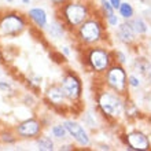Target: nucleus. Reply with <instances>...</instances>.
Here are the masks:
<instances>
[{"label": "nucleus", "mask_w": 151, "mask_h": 151, "mask_svg": "<svg viewBox=\"0 0 151 151\" xmlns=\"http://www.w3.org/2000/svg\"><path fill=\"white\" fill-rule=\"evenodd\" d=\"M73 33H74L76 43L78 44L80 48L104 44L109 35L106 22L99 12L98 15L89 17L84 24H81L76 30H73Z\"/></svg>", "instance_id": "1"}, {"label": "nucleus", "mask_w": 151, "mask_h": 151, "mask_svg": "<svg viewBox=\"0 0 151 151\" xmlns=\"http://www.w3.org/2000/svg\"><path fill=\"white\" fill-rule=\"evenodd\" d=\"M56 17H59L63 21V24L68 26L69 32H73L84 24L89 17L93 15V7L91 1L85 0H68L60 7L55 8Z\"/></svg>", "instance_id": "2"}, {"label": "nucleus", "mask_w": 151, "mask_h": 151, "mask_svg": "<svg viewBox=\"0 0 151 151\" xmlns=\"http://www.w3.org/2000/svg\"><path fill=\"white\" fill-rule=\"evenodd\" d=\"M83 59L88 70L96 76H103L109 68L114 63L113 51L106 48L103 44L83 48Z\"/></svg>", "instance_id": "3"}, {"label": "nucleus", "mask_w": 151, "mask_h": 151, "mask_svg": "<svg viewBox=\"0 0 151 151\" xmlns=\"http://www.w3.org/2000/svg\"><path fill=\"white\" fill-rule=\"evenodd\" d=\"M127 96H121L114 91L104 88L96 92V107L109 121H117L124 115V102Z\"/></svg>", "instance_id": "4"}, {"label": "nucleus", "mask_w": 151, "mask_h": 151, "mask_svg": "<svg viewBox=\"0 0 151 151\" xmlns=\"http://www.w3.org/2000/svg\"><path fill=\"white\" fill-rule=\"evenodd\" d=\"M26 14L17 10L0 11V39H15L28 30Z\"/></svg>", "instance_id": "5"}, {"label": "nucleus", "mask_w": 151, "mask_h": 151, "mask_svg": "<svg viewBox=\"0 0 151 151\" xmlns=\"http://www.w3.org/2000/svg\"><path fill=\"white\" fill-rule=\"evenodd\" d=\"M102 77H103V85L106 88L111 89L121 96H128V88H129L128 73L124 65L114 62Z\"/></svg>", "instance_id": "6"}, {"label": "nucleus", "mask_w": 151, "mask_h": 151, "mask_svg": "<svg viewBox=\"0 0 151 151\" xmlns=\"http://www.w3.org/2000/svg\"><path fill=\"white\" fill-rule=\"evenodd\" d=\"M43 102L51 110H54L56 113L66 114V113L73 110V104L66 98V95H65V92L59 83L50 84L45 88V91L43 92Z\"/></svg>", "instance_id": "7"}, {"label": "nucleus", "mask_w": 151, "mask_h": 151, "mask_svg": "<svg viewBox=\"0 0 151 151\" xmlns=\"http://www.w3.org/2000/svg\"><path fill=\"white\" fill-rule=\"evenodd\" d=\"M59 84L70 103L72 104L81 103L84 88H83V81H81V78H80V76L77 73L73 72V70H66L63 73V76H62Z\"/></svg>", "instance_id": "8"}, {"label": "nucleus", "mask_w": 151, "mask_h": 151, "mask_svg": "<svg viewBox=\"0 0 151 151\" xmlns=\"http://www.w3.org/2000/svg\"><path fill=\"white\" fill-rule=\"evenodd\" d=\"M14 129H15L19 140H35L37 136L43 133L45 127L41 122L40 117H30V118L18 121L14 125Z\"/></svg>", "instance_id": "9"}, {"label": "nucleus", "mask_w": 151, "mask_h": 151, "mask_svg": "<svg viewBox=\"0 0 151 151\" xmlns=\"http://www.w3.org/2000/svg\"><path fill=\"white\" fill-rule=\"evenodd\" d=\"M63 124L69 132V137H70L76 144H78L80 147H83V148L91 146L92 142H91L89 135H88L87 129H85L77 119L66 118V119H63Z\"/></svg>", "instance_id": "10"}, {"label": "nucleus", "mask_w": 151, "mask_h": 151, "mask_svg": "<svg viewBox=\"0 0 151 151\" xmlns=\"http://www.w3.org/2000/svg\"><path fill=\"white\" fill-rule=\"evenodd\" d=\"M122 142L128 150L132 151H147L151 148L148 136L142 131H131L122 136Z\"/></svg>", "instance_id": "11"}, {"label": "nucleus", "mask_w": 151, "mask_h": 151, "mask_svg": "<svg viewBox=\"0 0 151 151\" xmlns=\"http://www.w3.org/2000/svg\"><path fill=\"white\" fill-rule=\"evenodd\" d=\"M115 37L119 43L125 45H133L137 43V33L132 28L129 21H124L115 28Z\"/></svg>", "instance_id": "12"}, {"label": "nucleus", "mask_w": 151, "mask_h": 151, "mask_svg": "<svg viewBox=\"0 0 151 151\" xmlns=\"http://www.w3.org/2000/svg\"><path fill=\"white\" fill-rule=\"evenodd\" d=\"M26 17L28 19L35 25V28L37 30H44L48 25V14L43 7H30L26 11Z\"/></svg>", "instance_id": "13"}, {"label": "nucleus", "mask_w": 151, "mask_h": 151, "mask_svg": "<svg viewBox=\"0 0 151 151\" xmlns=\"http://www.w3.org/2000/svg\"><path fill=\"white\" fill-rule=\"evenodd\" d=\"M44 30L47 32L48 36L51 37V39H54V40L63 39V37L66 36V33L69 32L68 26L63 24V21L60 19L59 17H55L51 22H48L47 28L44 29Z\"/></svg>", "instance_id": "14"}, {"label": "nucleus", "mask_w": 151, "mask_h": 151, "mask_svg": "<svg viewBox=\"0 0 151 151\" xmlns=\"http://www.w3.org/2000/svg\"><path fill=\"white\" fill-rule=\"evenodd\" d=\"M33 142L36 144V148L40 151H54L56 148L55 139H54L51 135H47V133H44V132L40 136H37Z\"/></svg>", "instance_id": "15"}, {"label": "nucleus", "mask_w": 151, "mask_h": 151, "mask_svg": "<svg viewBox=\"0 0 151 151\" xmlns=\"http://www.w3.org/2000/svg\"><path fill=\"white\" fill-rule=\"evenodd\" d=\"M50 135H51L55 140H60V142L68 140L69 132H68V129H66V127H65L63 121H62V122L52 124L51 127H50Z\"/></svg>", "instance_id": "16"}, {"label": "nucleus", "mask_w": 151, "mask_h": 151, "mask_svg": "<svg viewBox=\"0 0 151 151\" xmlns=\"http://www.w3.org/2000/svg\"><path fill=\"white\" fill-rule=\"evenodd\" d=\"M18 140H19V137H18V135H17L14 127L0 129V144L12 146V144H15Z\"/></svg>", "instance_id": "17"}, {"label": "nucleus", "mask_w": 151, "mask_h": 151, "mask_svg": "<svg viewBox=\"0 0 151 151\" xmlns=\"http://www.w3.org/2000/svg\"><path fill=\"white\" fill-rule=\"evenodd\" d=\"M140 114L139 107L136 106V103L129 98H125V102H124V115L127 119H135L137 118Z\"/></svg>", "instance_id": "18"}, {"label": "nucleus", "mask_w": 151, "mask_h": 151, "mask_svg": "<svg viewBox=\"0 0 151 151\" xmlns=\"http://www.w3.org/2000/svg\"><path fill=\"white\" fill-rule=\"evenodd\" d=\"M150 65H151V60L147 59L146 56H137V58L133 60V70L144 77L146 72H147L148 68H150Z\"/></svg>", "instance_id": "19"}, {"label": "nucleus", "mask_w": 151, "mask_h": 151, "mask_svg": "<svg viewBox=\"0 0 151 151\" xmlns=\"http://www.w3.org/2000/svg\"><path fill=\"white\" fill-rule=\"evenodd\" d=\"M115 11H117V10L113 7L111 3H110L109 0H99V10H98V12L102 15V18H103L104 21L107 19L109 17L114 15Z\"/></svg>", "instance_id": "20"}, {"label": "nucleus", "mask_w": 151, "mask_h": 151, "mask_svg": "<svg viewBox=\"0 0 151 151\" xmlns=\"http://www.w3.org/2000/svg\"><path fill=\"white\" fill-rule=\"evenodd\" d=\"M118 15L122 18L124 21H129L135 15V10L132 7V4L129 1H122L118 8Z\"/></svg>", "instance_id": "21"}, {"label": "nucleus", "mask_w": 151, "mask_h": 151, "mask_svg": "<svg viewBox=\"0 0 151 151\" xmlns=\"http://www.w3.org/2000/svg\"><path fill=\"white\" fill-rule=\"evenodd\" d=\"M129 22H131L132 28L135 29V32L137 33V36H143V35H146L148 30V26L147 24L144 22L143 18H140V17H137V18H132V19H129Z\"/></svg>", "instance_id": "22"}, {"label": "nucleus", "mask_w": 151, "mask_h": 151, "mask_svg": "<svg viewBox=\"0 0 151 151\" xmlns=\"http://www.w3.org/2000/svg\"><path fill=\"white\" fill-rule=\"evenodd\" d=\"M14 92V87L10 81H6V80H1L0 81V93H4V95H11Z\"/></svg>", "instance_id": "23"}, {"label": "nucleus", "mask_w": 151, "mask_h": 151, "mask_svg": "<svg viewBox=\"0 0 151 151\" xmlns=\"http://www.w3.org/2000/svg\"><path fill=\"white\" fill-rule=\"evenodd\" d=\"M128 85L129 88H133V89H137V88L142 87V81H140V77L136 74H129L128 76Z\"/></svg>", "instance_id": "24"}, {"label": "nucleus", "mask_w": 151, "mask_h": 151, "mask_svg": "<svg viewBox=\"0 0 151 151\" xmlns=\"http://www.w3.org/2000/svg\"><path fill=\"white\" fill-rule=\"evenodd\" d=\"M22 103L25 106H28V107H33V106H37L36 100H35V95H33V92H26L24 95V99H22Z\"/></svg>", "instance_id": "25"}, {"label": "nucleus", "mask_w": 151, "mask_h": 151, "mask_svg": "<svg viewBox=\"0 0 151 151\" xmlns=\"http://www.w3.org/2000/svg\"><path fill=\"white\" fill-rule=\"evenodd\" d=\"M113 56H114V62H117V63H119V65L127 63V55L121 50H114L113 51Z\"/></svg>", "instance_id": "26"}, {"label": "nucleus", "mask_w": 151, "mask_h": 151, "mask_svg": "<svg viewBox=\"0 0 151 151\" xmlns=\"http://www.w3.org/2000/svg\"><path fill=\"white\" fill-rule=\"evenodd\" d=\"M104 22H106V25H107L109 28H114V29L117 28L119 24H121V22H119V17L117 15V14H114V15H111V17H109Z\"/></svg>", "instance_id": "27"}, {"label": "nucleus", "mask_w": 151, "mask_h": 151, "mask_svg": "<svg viewBox=\"0 0 151 151\" xmlns=\"http://www.w3.org/2000/svg\"><path fill=\"white\" fill-rule=\"evenodd\" d=\"M72 50H70V47H69V45H62V47H60V54H62V55L65 56V58H69V56L72 55Z\"/></svg>", "instance_id": "28"}, {"label": "nucleus", "mask_w": 151, "mask_h": 151, "mask_svg": "<svg viewBox=\"0 0 151 151\" xmlns=\"http://www.w3.org/2000/svg\"><path fill=\"white\" fill-rule=\"evenodd\" d=\"M59 150L60 151H73L74 150V144H72V143H60Z\"/></svg>", "instance_id": "29"}, {"label": "nucleus", "mask_w": 151, "mask_h": 151, "mask_svg": "<svg viewBox=\"0 0 151 151\" xmlns=\"http://www.w3.org/2000/svg\"><path fill=\"white\" fill-rule=\"evenodd\" d=\"M66 1H68V0H50V3H51L55 8L60 7V6H62L63 3H66Z\"/></svg>", "instance_id": "30"}, {"label": "nucleus", "mask_w": 151, "mask_h": 151, "mask_svg": "<svg viewBox=\"0 0 151 151\" xmlns=\"http://www.w3.org/2000/svg\"><path fill=\"white\" fill-rule=\"evenodd\" d=\"M110 3H111V6L113 7L118 11V8H119V6H121V3H122V0H109Z\"/></svg>", "instance_id": "31"}, {"label": "nucleus", "mask_w": 151, "mask_h": 151, "mask_svg": "<svg viewBox=\"0 0 151 151\" xmlns=\"http://www.w3.org/2000/svg\"><path fill=\"white\" fill-rule=\"evenodd\" d=\"M144 78L147 80L148 84H151V65H150V68H148V70L146 72V74H144Z\"/></svg>", "instance_id": "32"}, {"label": "nucleus", "mask_w": 151, "mask_h": 151, "mask_svg": "<svg viewBox=\"0 0 151 151\" xmlns=\"http://www.w3.org/2000/svg\"><path fill=\"white\" fill-rule=\"evenodd\" d=\"M96 148H98V150H111V147H110L109 144H98Z\"/></svg>", "instance_id": "33"}, {"label": "nucleus", "mask_w": 151, "mask_h": 151, "mask_svg": "<svg viewBox=\"0 0 151 151\" xmlns=\"http://www.w3.org/2000/svg\"><path fill=\"white\" fill-rule=\"evenodd\" d=\"M21 1H22V4H25V6H29L32 0H21Z\"/></svg>", "instance_id": "34"}, {"label": "nucleus", "mask_w": 151, "mask_h": 151, "mask_svg": "<svg viewBox=\"0 0 151 151\" xmlns=\"http://www.w3.org/2000/svg\"><path fill=\"white\" fill-rule=\"evenodd\" d=\"M4 1H6V3H8V4H11V3H14L15 0H4Z\"/></svg>", "instance_id": "35"}, {"label": "nucleus", "mask_w": 151, "mask_h": 151, "mask_svg": "<svg viewBox=\"0 0 151 151\" xmlns=\"http://www.w3.org/2000/svg\"><path fill=\"white\" fill-rule=\"evenodd\" d=\"M150 51H151V41H150Z\"/></svg>", "instance_id": "36"}, {"label": "nucleus", "mask_w": 151, "mask_h": 151, "mask_svg": "<svg viewBox=\"0 0 151 151\" xmlns=\"http://www.w3.org/2000/svg\"><path fill=\"white\" fill-rule=\"evenodd\" d=\"M85 1H92V0H85Z\"/></svg>", "instance_id": "37"}, {"label": "nucleus", "mask_w": 151, "mask_h": 151, "mask_svg": "<svg viewBox=\"0 0 151 151\" xmlns=\"http://www.w3.org/2000/svg\"><path fill=\"white\" fill-rule=\"evenodd\" d=\"M0 1H1V0H0Z\"/></svg>", "instance_id": "38"}]
</instances>
